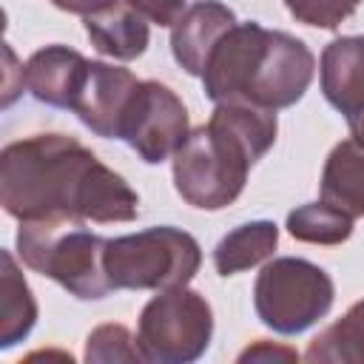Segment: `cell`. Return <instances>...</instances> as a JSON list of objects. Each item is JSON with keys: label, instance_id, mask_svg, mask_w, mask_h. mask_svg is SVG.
Returning a JSON list of instances; mask_svg holds the SVG:
<instances>
[{"label": "cell", "instance_id": "20", "mask_svg": "<svg viewBox=\"0 0 364 364\" xmlns=\"http://www.w3.org/2000/svg\"><path fill=\"white\" fill-rule=\"evenodd\" d=\"M361 0H284L290 17L313 28H338L347 17L355 14Z\"/></svg>", "mask_w": 364, "mask_h": 364}, {"label": "cell", "instance_id": "14", "mask_svg": "<svg viewBox=\"0 0 364 364\" xmlns=\"http://www.w3.org/2000/svg\"><path fill=\"white\" fill-rule=\"evenodd\" d=\"M321 199L347 216H364V145L353 136L333 145L321 171Z\"/></svg>", "mask_w": 364, "mask_h": 364}, {"label": "cell", "instance_id": "23", "mask_svg": "<svg viewBox=\"0 0 364 364\" xmlns=\"http://www.w3.org/2000/svg\"><path fill=\"white\" fill-rule=\"evenodd\" d=\"M57 9H63V11H68V14H82V17H88V14H94V11H102L105 6H111V3H117V0H51Z\"/></svg>", "mask_w": 364, "mask_h": 364}, {"label": "cell", "instance_id": "4", "mask_svg": "<svg viewBox=\"0 0 364 364\" xmlns=\"http://www.w3.org/2000/svg\"><path fill=\"white\" fill-rule=\"evenodd\" d=\"M74 219H34L17 228V253L26 267L54 279L82 301L105 299L114 287L105 273L108 239L82 228Z\"/></svg>", "mask_w": 364, "mask_h": 364}, {"label": "cell", "instance_id": "11", "mask_svg": "<svg viewBox=\"0 0 364 364\" xmlns=\"http://www.w3.org/2000/svg\"><path fill=\"white\" fill-rule=\"evenodd\" d=\"M91 60L82 57L77 48L68 46H43L37 48L26 68H23V85L31 91L34 100L54 105V108H71L85 74H88Z\"/></svg>", "mask_w": 364, "mask_h": 364}, {"label": "cell", "instance_id": "21", "mask_svg": "<svg viewBox=\"0 0 364 364\" xmlns=\"http://www.w3.org/2000/svg\"><path fill=\"white\" fill-rule=\"evenodd\" d=\"M122 3H128L134 11H139L145 20L156 26H173L188 9L185 0H122Z\"/></svg>", "mask_w": 364, "mask_h": 364}, {"label": "cell", "instance_id": "9", "mask_svg": "<svg viewBox=\"0 0 364 364\" xmlns=\"http://www.w3.org/2000/svg\"><path fill=\"white\" fill-rule=\"evenodd\" d=\"M136 85H139V80L128 68L91 60L85 82H82L71 111L97 136L119 139L122 119H125V111L131 105Z\"/></svg>", "mask_w": 364, "mask_h": 364}, {"label": "cell", "instance_id": "5", "mask_svg": "<svg viewBox=\"0 0 364 364\" xmlns=\"http://www.w3.org/2000/svg\"><path fill=\"white\" fill-rule=\"evenodd\" d=\"M102 262L114 290H168L193 282L202 247L188 230L156 225L108 239Z\"/></svg>", "mask_w": 364, "mask_h": 364}, {"label": "cell", "instance_id": "12", "mask_svg": "<svg viewBox=\"0 0 364 364\" xmlns=\"http://www.w3.org/2000/svg\"><path fill=\"white\" fill-rule=\"evenodd\" d=\"M321 91L347 119L364 111V34L336 37L321 51Z\"/></svg>", "mask_w": 364, "mask_h": 364}, {"label": "cell", "instance_id": "24", "mask_svg": "<svg viewBox=\"0 0 364 364\" xmlns=\"http://www.w3.org/2000/svg\"><path fill=\"white\" fill-rule=\"evenodd\" d=\"M347 125H350V136H353L358 145H364V111L355 114V117H350Z\"/></svg>", "mask_w": 364, "mask_h": 364}, {"label": "cell", "instance_id": "15", "mask_svg": "<svg viewBox=\"0 0 364 364\" xmlns=\"http://www.w3.org/2000/svg\"><path fill=\"white\" fill-rule=\"evenodd\" d=\"M279 245V228L270 219H256L233 228L213 247V267L219 276H233L250 270L273 256Z\"/></svg>", "mask_w": 364, "mask_h": 364}, {"label": "cell", "instance_id": "17", "mask_svg": "<svg viewBox=\"0 0 364 364\" xmlns=\"http://www.w3.org/2000/svg\"><path fill=\"white\" fill-rule=\"evenodd\" d=\"M304 358L310 364H364V299L321 330L310 341Z\"/></svg>", "mask_w": 364, "mask_h": 364}, {"label": "cell", "instance_id": "16", "mask_svg": "<svg viewBox=\"0 0 364 364\" xmlns=\"http://www.w3.org/2000/svg\"><path fill=\"white\" fill-rule=\"evenodd\" d=\"M0 262H3V270H0V293H3V301H0V347L9 350L34 330L37 301H34V293H31L28 282L23 279L11 250H3Z\"/></svg>", "mask_w": 364, "mask_h": 364}, {"label": "cell", "instance_id": "3", "mask_svg": "<svg viewBox=\"0 0 364 364\" xmlns=\"http://www.w3.org/2000/svg\"><path fill=\"white\" fill-rule=\"evenodd\" d=\"M316 77V57L304 40L270 31L256 20L236 23L210 51L202 88L210 102H245L259 108L296 105Z\"/></svg>", "mask_w": 364, "mask_h": 364}, {"label": "cell", "instance_id": "22", "mask_svg": "<svg viewBox=\"0 0 364 364\" xmlns=\"http://www.w3.org/2000/svg\"><path fill=\"white\" fill-rule=\"evenodd\" d=\"M236 361L239 364H245V361H299V353L293 347H284V344H273L267 338H259L256 344H250L247 350H242Z\"/></svg>", "mask_w": 364, "mask_h": 364}, {"label": "cell", "instance_id": "18", "mask_svg": "<svg viewBox=\"0 0 364 364\" xmlns=\"http://www.w3.org/2000/svg\"><path fill=\"white\" fill-rule=\"evenodd\" d=\"M287 233L307 245H341L353 233V216L324 199L307 202L287 213Z\"/></svg>", "mask_w": 364, "mask_h": 364}, {"label": "cell", "instance_id": "1", "mask_svg": "<svg viewBox=\"0 0 364 364\" xmlns=\"http://www.w3.org/2000/svg\"><path fill=\"white\" fill-rule=\"evenodd\" d=\"M0 205L17 222H134L136 191L65 134H31L0 154Z\"/></svg>", "mask_w": 364, "mask_h": 364}, {"label": "cell", "instance_id": "6", "mask_svg": "<svg viewBox=\"0 0 364 364\" xmlns=\"http://www.w3.org/2000/svg\"><path fill=\"white\" fill-rule=\"evenodd\" d=\"M336 287L324 267L279 256L267 262L253 284V307L264 327L282 336H296L324 318L333 307Z\"/></svg>", "mask_w": 364, "mask_h": 364}, {"label": "cell", "instance_id": "2", "mask_svg": "<svg viewBox=\"0 0 364 364\" xmlns=\"http://www.w3.org/2000/svg\"><path fill=\"white\" fill-rule=\"evenodd\" d=\"M276 111L219 102L210 119L188 134L173 154V188L199 210H222L245 191L250 168L276 142Z\"/></svg>", "mask_w": 364, "mask_h": 364}, {"label": "cell", "instance_id": "10", "mask_svg": "<svg viewBox=\"0 0 364 364\" xmlns=\"http://www.w3.org/2000/svg\"><path fill=\"white\" fill-rule=\"evenodd\" d=\"M233 9L216 0H199L182 11V17L171 26V54L191 74L202 77L210 51L216 43L236 26Z\"/></svg>", "mask_w": 364, "mask_h": 364}, {"label": "cell", "instance_id": "8", "mask_svg": "<svg viewBox=\"0 0 364 364\" xmlns=\"http://www.w3.org/2000/svg\"><path fill=\"white\" fill-rule=\"evenodd\" d=\"M188 108L173 88L156 80H139L122 119L119 139L148 165H159L188 139Z\"/></svg>", "mask_w": 364, "mask_h": 364}, {"label": "cell", "instance_id": "7", "mask_svg": "<svg viewBox=\"0 0 364 364\" xmlns=\"http://www.w3.org/2000/svg\"><path fill=\"white\" fill-rule=\"evenodd\" d=\"M213 336L208 299L188 284L159 290L139 313L136 344L151 364H191L205 355Z\"/></svg>", "mask_w": 364, "mask_h": 364}, {"label": "cell", "instance_id": "19", "mask_svg": "<svg viewBox=\"0 0 364 364\" xmlns=\"http://www.w3.org/2000/svg\"><path fill=\"white\" fill-rule=\"evenodd\" d=\"M85 361L88 364H145V355L131 336L128 327L122 324H100L88 333L85 338Z\"/></svg>", "mask_w": 364, "mask_h": 364}, {"label": "cell", "instance_id": "13", "mask_svg": "<svg viewBox=\"0 0 364 364\" xmlns=\"http://www.w3.org/2000/svg\"><path fill=\"white\" fill-rule=\"evenodd\" d=\"M85 34L100 54L119 60V63L142 57L148 48V40H151L145 17L122 0L105 6L102 11L88 14L85 17Z\"/></svg>", "mask_w": 364, "mask_h": 364}]
</instances>
